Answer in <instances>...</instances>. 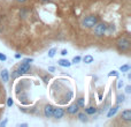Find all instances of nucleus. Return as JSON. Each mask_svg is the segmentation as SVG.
<instances>
[{"mask_svg": "<svg viewBox=\"0 0 131 127\" xmlns=\"http://www.w3.org/2000/svg\"><path fill=\"white\" fill-rule=\"evenodd\" d=\"M116 48L120 52H128L131 48V42L128 37H120L116 42Z\"/></svg>", "mask_w": 131, "mask_h": 127, "instance_id": "nucleus-1", "label": "nucleus"}, {"mask_svg": "<svg viewBox=\"0 0 131 127\" xmlns=\"http://www.w3.org/2000/svg\"><path fill=\"white\" fill-rule=\"evenodd\" d=\"M99 22V17L97 15H89L82 21V25L85 28H93Z\"/></svg>", "mask_w": 131, "mask_h": 127, "instance_id": "nucleus-2", "label": "nucleus"}, {"mask_svg": "<svg viewBox=\"0 0 131 127\" xmlns=\"http://www.w3.org/2000/svg\"><path fill=\"white\" fill-rule=\"evenodd\" d=\"M93 29H94L95 36L102 37L105 34H106V31H107V24H106V23H104V22H98L97 24L93 27Z\"/></svg>", "mask_w": 131, "mask_h": 127, "instance_id": "nucleus-3", "label": "nucleus"}, {"mask_svg": "<svg viewBox=\"0 0 131 127\" xmlns=\"http://www.w3.org/2000/svg\"><path fill=\"white\" fill-rule=\"evenodd\" d=\"M30 68H31V67H30V63L29 62L23 61L22 63H20L17 70H18V73L22 75V74H27V73H29L30 72Z\"/></svg>", "mask_w": 131, "mask_h": 127, "instance_id": "nucleus-4", "label": "nucleus"}, {"mask_svg": "<svg viewBox=\"0 0 131 127\" xmlns=\"http://www.w3.org/2000/svg\"><path fill=\"white\" fill-rule=\"evenodd\" d=\"M53 111H54V106L51 104H46L45 107H44V116H45L46 118H52Z\"/></svg>", "mask_w": 131, "mask_h": 127, "instance_id": "nucleus-5", "label": "nucleus"}, {"mask_svg": "<svg viewBox=\"0 0 131 127\" xmlns=\"http://www.w3.org/2000/svg\"><path fill=\"white\" fill-rule=\"evenodd\" d=\"M64 116V110L61 107H54V111H53V117L55 119H61Z\"/></svg>", "mask_w": 131, "mask_h": 127, "instance_id": "nucleus-6", "label": "nucleus"}, {"mask_svg": "<svg viewBox=\"0 0 131 127\" xmlns=\"http://www.w3.org/2000/svg\"><path fill=\"white\" fill-rule=\"evenodd\" d=\"M121 118H122L124 121H128V123L131 121V110H124V111H122Z\"/></svg>", "mask_w": 131, "mask_h": 127, "instance_id": "nucleus-7", "label": "nucleus"}, {"mask_svg": "<svg viewBox=\"0 0 131 127\" xmlns=\"http://www.w3.org/2000/svg\"><path fill=\"white\" fill-rule=\"evenodd\" d=\"M78 111H79V107H78V105H77L76 103L71 104V105H70V106L67 109V112H68L69 114H76Z\"/></svg>", "mask_w": 131, "mask_h": 127, "instance_id": "nucleus-8", "label": "nucleus"}, {"mask_svg": "<svg viewBox=\"0 0 131 127\" xmlns=\"http://www.w3.org/2000/svg\"><path fill=\"white\" fill-rule=\"evenodd\" d=\"M58 63H59V66H61V67H70L71 66V61H69V60L67 59H60L59 61H58Z\"/></svg>", "mask_w": 131, "mask_h": 127, "instance_id": "nucleus-9", "label": "nucleus"}, {"mask_svg": "<svg viewBox=\"0 0 131 127\" xmlns=\"http://www.w3.org/2000/svg\"><path fill=\"white\" fill-rule=\"evenodd\" d=\"M1 79H2V81H4V82H8V80H9V72H8V69H2Z\"/></svg>", "mask_w": 131, "mask_h": 127, "instance_id": "nucleus-10", "label": "nucleus"}, {"mask_svg": "<svg viewBox=\"0 0 131 127\" xmlns=\"http://www.w3.org/2000/svg\"><path fill=\"white\" fill-rule=\"evenodd\" d=\"M77 118L81 121L85 123V121H88V114H86L85 112H77Z\"/></svg>", "mask_w": 131, "mask_h": 127, "instance_id": "nucleus-11", "label": "nucleus"}, {"mask_svg": "<svg viewBox=\"0 0 131 127\" xmlns=\"http://www.w3.org/2000/svg\"><path fill=\"white\" fill-rule=\"evenodd\" d=\"M117 111H118V105H117V106L111 107V109H109V112L107 113V117H108V118H112L113 116H115L116 112H117Z\"/></svg>", "mask_w": 131, "mask_h": 127, "instance_id": "nucleus-12", "label": "nucleus"}, {"mask_svg": "<svg viewBox=\"0 0 131 127\" xmlns=\"http://www.w3.org/2000/svg\"><path fill=\"white\" fill-rule=\"evenodd\" d=\"M95 112H97V109H95L94 106H89L85 109V113L88 114V116H92V114H94Z\"/></svg>", "mask_w": 131, "mask_h": 127, "instance_id": "nucleus-13", "label": "nucleus"}, {"mask_svg": "<svg viewBox=\"0 0 131 127\" xmlns=\"http://www.w3.org/2000/svg\"><path fill=\"white\" fill-rule=\"evenodd\" d=\"M93 60H94V59H93V57H92V56H90V55L85 56V57L83 58V61L85 63H92Z\"/></svg>", "mask_w": 131, "mask_h": 127, "instance_id": "nucleus-14", "label": "nucleus"}, {"mask_svg": "<svg viewBox=\"0 0 131 127\" xmlns=\"http://www.w3.org/2000/svg\"><path fill=\"white\" fill-rule=\"evenodd\" d=\"M76 104L78 105L79 109H81V107H84V105H85V103H84V98L83 97H79L78 99L76 101Z\"/></svg>", "mask_w": 131, "mask_h": 127, "instance_id": "nucleus-15", "label": "nucleus"}, {"mask_svg": "<svg viewBox=\"0 0 131 127\" xmlns=\"http://www.w3.org/2000/svg\"><path fill=\"white\" fill-rule=\"evenodd\" d=\"M125 101V96L124 95H117V101H116V102H117V105H120V104H122L123 102H124Z\"/></svg>", "mask_w": 131, "mask_h": 127, "instance_id": "nucleus-16", "label": "nucleus"}, {"mask_svg": "<svg viewBox=\"0 0 131 127\" xmlns=\"http://www.w3.org/2000/svg\"><path fill=\"white\" fill-rule=\"evenodd\" d=\"M120 70H121L122 73L129 72V70H130V66H129V65H122V66L120 67Z\"/></svg>", "mask_w": 131, "mask_h": 127, "instance_id": "nucleus-17", "label": "nucleus"}, {"mask_svg": "<svg viewBox=\"0 0 131 127\" xmlns=\"http://www.w3.org/2000/svg\"><path fill=\"white\" fill-rule=\"evenodd\" d=\"M47 55H48V58H53L55 55H57V49H55V48H52L50 51H48Z\"/></svg>", "mask_w": 131, "mask_h": 127, "instance_id": "nucleus-18", "label": "nucleus"}, {"mask_svg": "<svg viewBox=\"0 0 131 127\" xmlns=\"http://www.w3.org/2000/svg\"><path fill=\"white\" fill-rule=\"evenodd\" d=\"M81 60H82V58L79 57V56H76V57L72 58L71 63H78V62H81Z\"/></svg>", "mask_w": 131, "mask_h": 127, "instance_id": "nucleus-19", "label": "nucleus"}, {"mask_svg": "<svg viewBox=\"0 0 131 127\" xmlns=\"http://www.w3.org/2000/svg\"><path fill=\"white\" fill-rule=\"evenodd\" d=\"M108 76H118V72H116V70H112V72L108 74Z\"/></svg>", "mask_w": 131, "mask_h": 127, "instance_id": "nucleus-20", "label": "nucleus"}, {"mask_svg": "<svg viewBox=\"0 0 131 127\" xmlns=\"http://www.w3.org/2000/svg\"><path fill=\"white\" fill-rule=\"evenodd\" d=\"M13 104H14L13 99H12V98H8V99H7V106H9V107H10Z\"/></svg>", "mask_w": 131, "mask_h": 127, "instance_id": "nucleus-21", "label": "nucleus"}, {"mask_svg": "<svg viewBox=\"0 0 131 127\" xmlns=\"http://www.w3.org/2000/svg\"><path fill=\"white\" fill-rule=\"evenodd\" d=\"M20 101H22V102H27V95L23 94L22 96H20Z\"/></svg>", "mask_w": 131, "mask_h": 127, "instance_id": "nucleus-22", "label": "nucleus"}, {"mask_svg": "<svg viewBox=\"0 0 131 127\" xmlns=\"http://www.w3.org/2000/svg\"><path fill=\"white\" fill-rule=\"evenodd\" d=\"M123 87V81L122 80H118V82H117V89H121Z\"/></svg>", "mask_w": 131, "mask_h": 127, "instance_id": "nucleus-23", "label": "nucleus"}, {"mask_svg": "<svg viewBox=\"0 0 131 127\" xmlns=\"http://www.w3.org/2000/svg\"><path fill=\"white\" fill-rule=\"evenodd\" d=\"M18 75H21L20 73H18V70L16 69V70H14V73H13V77H17Z\"/></svg>", "mask_w": 131, "mask_h": 127, "instance_id": "nucleus-24", "label": "nucleus"}, {"mask_svg": "<svg viewBox=\"0 0 131 127\" xmlns=\"http://www.w3.org/2000/svg\"><path fill=\"white\" fill-rule=\"evenodd\" d=\"M7 59V57L5 55H2V53H0V60H2V61H5V60Z\"/></svg>", "mask_w": 131, "mask_h": 127, "instance_id": "nucleus-25", "label": "nucleus"}, {"mask_svg": "<svg viewBox=\"0 0 131 127\" xmlns=\"http://www.w3.org/2000/svg\"><path fill=\"white\" fill-rule=\"evenodd\" d=\"M125 93H127V94H130V93H131V87H130V86H127V87H125Z\"/></svg>", "mask_w": 131, "mask_h": 127, "instance_id": "nucleus-26", "label": "nucleus"}, {"mask_svg": "<svg viewBox=\"0 0 131 127\" xmlns=\"http://www.w3.org/2000/svg\"><path fill=\"white\" fill-rule=\"evenodd\" d=\"M23 61H25V62H32V61H34V59H32V58H27V59H24V60H23Z\"/></svg>", "mask_w": 131, "mask_h": 127, "instance_id": "nucleus-27", "label": "nucleus"}, {"mask_svg": "<svg viewBox=\"0 0 131 127\" xmlns=\"http://www.w3.org/2000/svg\"><path fill=\"white\" fill-rule=\"evenodd\" d=\"M43 80H44V82H45V83H47L48 80H50V77H48L47 75H45V76H43Z\"/></svg>", "mask_w": 131, "mask_h": 127, "instance_id": "nucleus-28", "label": "nucleus"}, {"mask_svg": "<svg viewBox=\"0 0 131 127\" xmlns=\"http://www.w3.org/2000/svg\"><path fill=\"white\" fill-rule=\"evenodd\" d=\"M61 55H62V56H67V55H68V51H67V50H62V51H61Z\"/></svg>", "mask_w": 131, "mask_h": 127, "instance_id": "nucleus-29", "label": "nucleus"}, {"mask_svg": "<svg viewBox=\"0 0 131 127\" xmlns=\"http://www.w3.org/2000/svg\"><path fill=\"white\" fill-rule=\"evenodd\" d=\"M48 70H50V72H54V70H55V67L51 66V67H48Z\"/></svg>", "mask_w": 131, "mask_h": 127, "instance_id": "nucleus-30", "label": "nucleus"}, {"mask_svg": "<svg viewBox=\"0 0 131 127\" xmlns=\"http://www.w3.org/2000/svg\"><path fill=\"white\" fill-rule=\"evenodd\" d=\"M15 58H16V59H21V55H20V53H16Z\"/></svg>", "mask_w": 131, "mask_h": 127, "instance_id": "nucleus-31", "label": "nucleus"}, {"mask_svg": "<svg viewBox=\"0 0 131 127\" xmlns=\"http://www.w3.org/2000/svg\"><path fill=\"white\" fill-rule=\"evenodd\" d=\"M6 123H7V119H6L5 121H2V123L0 124V126H1V127H2V126H5V125H6Z\"/></svg>", "mask_w": 131, "mask_h": 127, "instance_id": "nucleus-32", "label": "nucleus"}, {"mask_svg": "<svg viewBox=\"0 0 131 127\" xmlns=\"http://www.w3.org/2000/svg\"><path fill=\"white\" fill-rule=\"evenodd\" d=\"M16 1H17V2H20V4H23V2H25V1H27V0H16Z\"/></svg>", "mask_w": 131, "mask_h": 127, "instance_id": "nucleus-33", "label": "nucleus"}, {"mask_svg": "<svg viewBox=\"0 0 131 127\" xmlns=\"http://www.w3.org/2000/svg\"><path fill=\"white\" fill-rule=\"evenodd\" d=\"M40 1H43V2H47V1H51V0H40Z\"/></svg>", "mask_w": 131, "mask_h": 127, "instance_id": "nucleus-34", "label": "nucleus"}]
</instances>
